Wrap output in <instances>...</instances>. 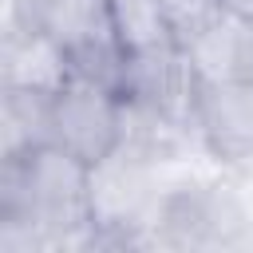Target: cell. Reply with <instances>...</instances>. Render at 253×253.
<instances>
[{
	"label": "cell",
	"instance_id": "obj_1",
	"mask_svg": "<svg viewBox=\"0 0 253 253\" xmlns=\"http://www.w3.org/2000/svg\"><path fill=\"white\" fill-rule=\"evenodd\" d=\"M0 221L32 225L40 249H95L91 166L55 142L0 158Z\"/></svg>",
	"mask_w": 253,
	"mask_h": 253
},
{
	"label": "cell",
	"instance_id": "obj_2",
	"mask_svg": "<svg viewBox=\"0 0 253 253\" xmlns=\"http://www.w3.org/2000/svg\"><path fill=\"white\" fill-rule=\"evenodd\" d=\"M8 20L51 36L71 55V71L79 79L123 91L126 47L115 36L107 0H8Z\"/></svg>",
	"mask_w": 253,
	"mask_h": 253
},
{
	"label": "cell",
	"instance_id": "obj_3",
	"mask_svg": "<svg viewBox=\"0 0 253 253\" xmlns=\"http://www.w3.org/2000/svg\"><path fill=\"white\" fill-rule=\"evenodd\" d=\"M158 158L119 142L91 166V217L95 245H146L150 221L166 186L158 182Z\"/></svg>",
	"mask_w": 253,
	"mask_h": 253
},
{
	"label": "cell",
	"instance_id": "obj_4",
	"mask_svg": "<svg viewBox=\"0 0 253 253\" xmlns=\"http://www.w3.org/2000/svg\"><path fill=\"white\" fill-rule=\"evenodd\" d=\"M51 142L87 166L103 162L123 142V95L71 75V83L51 95Z\"/></svg>",
	"mask_w": 253,
	"mask_h": 253
},
{
	"label": "cell",
	"instance_id": "obj_5",
	"mask_svg": "<svg viewBox=\"0 0 253 253\" xmlns=\"http://www.w3.org/2000/svg\"><path fill=\"white\" fill-rule=\"evenodd\" d=\"M194 134L221 166H253V83L213 79L198 87Z\"/></svg>",
	"mask_w": 253,
	"mask_h": 253
},
{
	"label": "cell",
	"instance_id": "obj_6",
	"mask_svg": "<svg viewBox=\"0 0 253 253\" xmlns=\"http://www.w3.org/2000/svg\"><path fill=\"white\" fill-rule=\"evenodd\" d=\"M198 71L186 55L182 43H162L150 51H130L126 55V75H123V99L154 107L186 126H194V103H198Z\"/></svg>",
	"mask_w": 253,
	"mask_h": 253
},
{
	"label": "cell",
	"instance_id": "obj_7",
	"mask_svg": "<svg viewBox=\"0 0 253 253\" xmlns=\"http://www.w3.org/2000/svg\"><path fill=\"white\" fill-rule=\"evenodd\" d=\"M71 55L43 32L4 24V51H0V87H24L55 95L71 83Z\"/></svg>",
	"mask_w": 253,
	"mask_h": 253
},
{
	"label": "cell",
	"instance_id": "obj_8",
	"mask_svg": "<svg viewBox=\"0 0 253 253\" xmlns=\"http://www.w3.org/2000/svg\"><path fill=\"white\" fill-rule=\"evenodd\" d=\"M51 142V95L0 87V158H20Z\"/></svg>",
	"mask_w": 253,
	"mask_h": 253
},
{
	"label": "cell",
	"instance_id": "obj_9",
	"mask_svg": "<svg viewBox=\"0 0 253 253\" xmlns=\"http://www.w3.org/2000/svg\"><path fill=\"white\" fill-rule=\"evenodd\" d=\"M107 8H111V24H115V36L126 47V55L174 43L162 0H107Z\"/></svg>",
	"mask_w": 253,
	"mask_h": 253
},
{
	"label": "cell",
	"instance_id": "obj_10",
	"mask_svg": "<svg viewBox=\"0 0 253 253\" xmlns=\"http://www.w3.org/2000/svg\"><path fill=\"white\" fill-rule=\"evenodd\" d=\"M241 16L225 12L221 20H213L206 32H198L190 43H186V55L198 71L202 83H213V79H233V55H237V36H241Z\"/></svg>",
	"mask_w": 253,
	"mask_h": 253
},
{
	"label": "cell",
	"instance_id": "obj_11",
	"mask_svg": "<svg viewBox=\"0 0 253 253\" xmlns=\"http://www.w3.org/2000/svg\"><path fill=\"white\" fill-rule=\"evenodd\" d=\"M166 4V24H170V36L174 43H190L198 32H206L213 20H221L229 12L225 0H162Z\"/></svg>",
	"mask_w": 253,
	"mask_h": 253
},
{
	"label": "cell",
	"instance_id": "obj_12",
	"mask_svg": "<svg viewBox=\"0 0 253 253\" xmlns=\"http://www.w3.org/2000/svg\"><path fill=\"white\" fill-rule=\"evenodd\" d=\"M233 79L253 83V24H241V36H237V55H233Z\"/></svg>",
	"mask_w": 253,
	"mask_h": 253
},
{
	"label": "cell",
	"instance_id": "obj_13",
	"mask_svg": "<svg viewBox=\"0 0 253 253\" xmlns=\"http://www.w3.org/2000/svg\"><path fill=\"white\" fill-rule=\"evenodd\" d=\"M225 4H229L233 16H241L245 24H253V0H225Z\"/></svg>",
	"mask_w": 253,
	"mask_h": 253
}]
</instances>
